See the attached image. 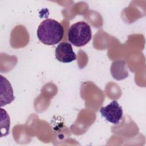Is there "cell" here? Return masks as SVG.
Segmentation results:
<instances>
[{"mask_svg":"<svg viewBox=\"0 0 146 146\" xmlns=\"http://www.w3.org/2000/svg\"><path fill=\"white\" fill-rule=\"evenodd\" d=\"M111 75L116 80H122L128 76V72L125 61L117 60L112 63L111 67Z\"/></svg>","mask_w":146,"mask_h":146,"instance_id":"cell-6","label":"cell"},{"mask_svg":"<svg viewBox=\"0 0 146 146\" xmlns=\"http://www.w3.org/2000/svg\"><path fill=\"white\" fill-rule=\"evenodd\" d=\"M36 34L42 43L46 45H54L58 43L63 38L64 28L58 21L46 19L39 25Z\"/></svg>","mask_w":146,"mask_h":146,"instance_id":"cell-1","label":"cell"},{"mask_svg":"<svg viewBox=\"0 0 146 146\" xmlns=\"http://www.w3.org/2000/svg\"><path fill=\"white\" fill-rule=\"evenodd\" d=\"M1 106L11 103L14 99L13 90L8 80L1 75Z\"/></svg>","mask_w":146,"mask_h":146,"instance_id":"cell-5","label":"cell"},{"mask_svg":"<svg viewBox=\"0 0 146 146\" xmlns=\"http://www.w3.org/2000/svg\"><path fill=\"white\" fill-rule=\"evenodd\" d=\"M55 57L60 62L70 63L76 60V55L73 51L70 43L62 42L56 47Z\"/></svg>","mask_w":146,"mask_h":146,"instance_id":"cell-4","label":"cell"},{"mask_svg":"<svg viewBox=\"0 0 146 146\" xmlns=\"http://www.w3.org/2000/svg\"><path fill=\"white\" fill-rule=\"evenodd\" d=\"M68 41L76 47L87 44L92 38V32L90 25L84 22L79 21L72 25L67 32Z\"/></svg>","mask_w":146,"mask_h":146,"instance_id":"cell-2","label":"cell"},{"mask_svg":"<svg viewBox=\"0 0 146 146\" xmlns=\"http://www.w3.org/2000/svg\"><path fill=\"white\" fill-rule=\"evenodd\" d=\"M100 113L106 120L113 124H118L123 115L122 108L116 100H113L106 107H101Z\"/></svg>","mask_w":146,"mask_h":146,"instance_id":"cell-3","label":"cell"}]
</instances>
